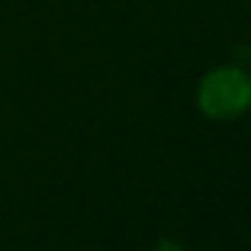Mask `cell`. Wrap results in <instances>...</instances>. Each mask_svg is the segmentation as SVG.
<instances>
[{"instance_id":"6da1fadb","label":"cell","mask_w":251,"mask_h":251,"mask_svg":"<svg viewBox=\"0 0 251 251\" xmlns=\"http://www.w3.org/2000/svg\"><path fill=\"white\" fill-rule=\"evenodd\" d=\"M196 105L207 120H216V123L243 117L251 108V76L234 64L207 70L199 82Z\"/></svg>"}]
</instances>
